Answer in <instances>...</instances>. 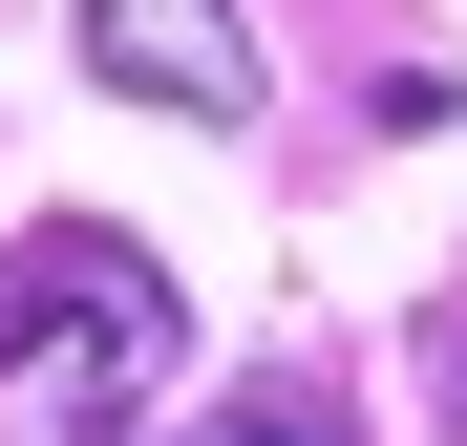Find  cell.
<instances>
[{"mask_svg": "<svg viewBox=\"0 0 467 446\" xmlns=\"http://www.w3.org/2000/svg\"><path fill=\"white\" fill-rule=\"evenodd\" d=\"M64 340H86V383H149V361H171V276H149V234H86V213H64V234L0 255V383L64 361Z\"/></svg>", "mask_w": 467, "mask_h": 446, "instance_id": "1", "label": "cell"}, {"mask_svg": "<svg viewBox=\"0 0 467 446\" xmlns=\"http://www.w3.org/2000/svg\"><path fill=\"white\" fill-rule=\"evenodd\" d=\"M86 86H128V107H171V128H255V22L234 0H86Z\"/></svg>", "mask_w": 467, "mask_h": 446, "instance_id": "2", "label": "cell"}, {"mask_svg": "<svg viewBox=\"0 0 467 446\" xmlns=\"http://www.w3.org/2000/svg\"><path fill=\"white\" fill-rule=\"evenodd\" d=\"M213 446H361V425H340V404H319V383H255V404H234V425H213Z\"/></svg>", "mask_w": 467, "mask_h": 446, "instance_id": "3", "label": "cell"}]
</instances>
